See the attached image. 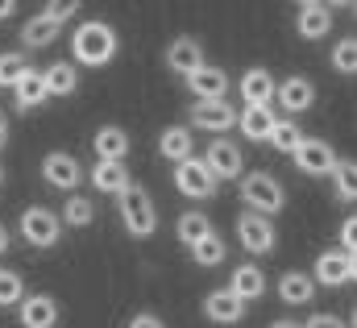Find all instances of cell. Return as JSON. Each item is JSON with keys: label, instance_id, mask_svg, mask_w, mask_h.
<instances>
[{"label": "cell", "instance_id": "cell-4", "mask_svg": "<svg viewBox=\"0 0 357 328\" xmlns=\"http://www.w3.org/2000/svg\"><path fill=\"white\" fill-rule=\"evenodd\" d=\"M17 229H21V237H25L33 249H50V246H59V237H63V221H59V212H50V208H42V204L25 208Z\"/></svg>", "mask_w": 357, "mask_h": 328}, {"label": "cell", "instance_id": "cell-2", "mask_svg": "<svg viewBox=\"0 0 357 328\" xmlns=\"http://www.w3.org/2000/svg\"><path fill=\"white\" fill-rule=\"evenodd\" d=\"M116 208H121V221H125L129 237H154V229H158V208H154V200H150L146 187L129 183V187L116 195Z\"/></svg>", "mask_w": 357, "mask_h": 328}, {"label": "cell", "instance_id": "cell-33", "mask_svg": "<svg viewBox=\"0 0 357 328\" xmlns=\"http://www.w3.org/2000/svg\"><path fill=\"white\" fill-rule=\"evenodd\" d=\"M25 299V283L17 270H0V308H13Z\"/></svg>", "mask_w": 357, "mask_h": 328}, {"label": "cell", "instance_id": "cell-24", "mask_svg": "<svg viewBox=\"0 0 357 328\" xmlns=\"http://www.w3.org/2000/svg\"><path fill=\"white\" fill-rule=\"evenodd\" d=\"M42 83H46V96H75L79 71H75V63H50L42 71Z\"/></svg>", "mask_w": 357, "mask_h": 328}, {"label": "cell", "instance_id": "cell-10", "mask_svg": "<svg viewBox=\"0 0 357 328\" xmlns=\"http://www.w3.org/2000/svg\"><path fill=\"white\" fill-rule=\"evenodd\" d=\"M237 241L245 246V253H270L274 249V225L258 212H241L237 216Z\"/></svg>", "mask_w": 357, "mask_h": 328}, {"label": "cell", "instance_id": "cell-21", "mask_svg": "<svg viewBox=\"0 0 357 328\" xmlns=\"http://www.w3.org/2000/svg\"><path fill=\"white\" fill-rule=\"evenodd\" d=\"M13 100H17V112H33L42 100H50V96H46V83H42V71L25 67V75L13 87Z\"/></svg>", "mask_w": 357, "mask_h": 328}, {"label": "cell", "instance_id": "cell-43", "mask_svg": "<svg viewBox=\"0 0 357 328\" xmlns=\"http://www.w3.org/2000/svg\"><path fill=\"white\" fill-rule=\"evenodd\" d=\"M270 328H303V325H299V320H274Z\"/></svg>", "mask_w": 357, "mask_h": 328}, {"label": "cell", "instance_id": "cell-6", "mask_svg": "<svg viewBox=\"0 0 357 328\" xmlns=\"http://www.w3.org/2000/svg\"><path fill=\"white\" fill-rule=\"evenodd\" d=\"M187 125L212 129L216 137H225V129L237 125V108H233L229 100H195V104L187 108Z\"/></svg>", "mask_w": 357, "mask_h": 328}, {"label": "cell", "instance_id": "cell-25", "mask_svg": "<svg viewBox=\"0 0 357 328\" xmlns=\"http://www.w3.org/2000/svg\"><path fill=\"white\" fill-rule=\"evenodd\" d=\"M191 150H195L191 129H183V125L162 129V137H158V154H162L167 163H183V158H191Z\"/></svg>", "mask_w": 357, "mask_h": 328}, {"label": "cell", "instance_id": "cell-35", "mask_svg": "<svg viewBox=\"0 0 357 328\" xmlns=\"http://www.w3.org/2000/svg\"><path fill=\"white\" fill-rule=\"evenodd\" d=\"M333 67H337L341 75H354L357 71V42L354 38H341V42L333 46Z\"/></svg>", "mask_w": 357, "mask_h": 328}, {"label": "cell", "instance_id": "cell-37", "mask_svg": "<svg viewBox=\"0 0 357 328\" xmlns=\"http://www.w3.org/2000/svg\"><path fill=\"white\" fill-rule=\"evenodd\" d=\"M354 241H357V221L349 216V221L341 225V253H349V258H354Z\"/></svg>", "mask_w": 357, "mask_h": 328}, {"label": "cell", "instance_id": "cell-8", "mask_svg": "<svg viewBox=\"0 0 357 328\" xmlns=\"http://www.w3.org/2000/svg\"><path fill=\"white\" fill-rule=\"evenodd\" d=\"M175 187L183 195H191V200H212L216 195V179L208 174V166L199 163V158L175 163Z\"/></svg>", "mask_w": 357, "mask_h": 328}, {"label": "cell", "instance_id": "cell-31", "mask_svg": "<svg viewBox=\"0 0 357 328\" xmlns=\"http://www.w3.org/2000/svg\"><path fill=\"white\" fill-rule=\"evenodd\" d=\"M299 142H303V129H299L295 121H274V129H270V146H274L278 154H295Z\"/></svg>", "mask_w": 357, "mask_h": 328}, {"label": "cell", "instance_id": "cell-41", "mask_svg": "<svg viewBox=\"0 0 357 328\" xmlns=\"http://www.w3.org/2000/svg\"><path fill=\"white\" fill-rule=\"evenodd\" d=\"M13 13H17V4H13V0H0V21H4V17H13Z\"/></svg>", "mask_w": 357, "mask_h": 328}, {"label": "cell", "instance_id": "cell-12", "mask_svg": "<svg viewBox=\"0 0 357 328\" xmlns=\"http://www.w3.org/2000/svg\"><path fill=\"white\" fill-rule=\"evenodd\" d=\"M274 100L282 104V112H307L316 104V83L307 75H287L274 87Z\"/></svg>", "mask_w": 357, "mask_h": 328}, {"label": "cell", "instance_id": "cell-27", "mask_svg": "<svg viewBox=\"0 0 357 328\" xmlns=\"http://www.w3.org/2000/svg\"><path fill=\"white\" fill-rule=\"evenodd\" d=\"M54 38H59V25H54V21H46L42 13H38V17H29V21L21 25V42H25L29 50H42V46H50Z\"/></svg>", "mask_w": 357, "mask_h": 328}, {"label": "cell", "instance_id": "cell-16", "mask_svg": "<svg viewBox=\"0 0 357 328\" xmlns=\"http://www.w3.org/2000/svg\"><path fill=\"white\" fill-rule=\"evenodd\" d=\"M167 67L175 71V75H191V71H199L204 67V46L195 42V38H175L171 46H167Z\"/></svg>", "mask_w": 357, "mask_h": 328}, {"label": "cell", "instance_id": "cell-29", "mask_svg": "<svg viewBox=\"0 0 357 328\" xmlns=\"http://www.w3.org/2000/svg\"><path fill=\"white\" fill-rule=\"evenodd\" d=\"M67 229H88L91 221H96V204H91L88 195H67V204H63V216H59Z\"/></svg>", "mask_w": 357, "mask_h": 328}, {"label": "cell", "instance_id": "cell-40", "mask_svg": "<svg viewBox=\"0 0 357 328\" xmlns=\"http://www.w3.org/2000/svg\"><path fill=\"white\" fill-rule=\"evenodd\" d=\"M4 146H8V117L0 112V150H4Z\"/></svg>", "mask_w": 357, "mask_h": 328}, {"label": "cell", "instance_id": "cell-28", "mask_svg": "<svg viewBox=\"0 0 357 328\" xmlns=\"http://www.w3.org/2000/svg\"><path fill=\"white\" fill-rule=\"evenodd\" d=\"M175 233H178V241L191 249L195 241H204V237L212 233V221H208L204 212H183V216L175 221Z\"/></svg>", "mask_w": 357, "mask_h": 328}, {"label": "cell", "instance_id": "cell-11", "mask_svg": "<svg viewBox=\"0 0 357 328\" xmlns=\"http://www.w3.org/2000/svg\"><path fill=\"white\" fill-rule=\"evenodd\" d=\"M295 29H299V38H307V42L328 38V29H333V4H316V0L299 4V8H295Z\"/></svg>", "mask_w": 357, "mask_h": 328}, {"label": "cell", "instance_id": "cell-13", "mask_svg": "<svg viewBox=\"0 0 357 328\" xmlns=\"http://www.w3.org/2000/svg\"><path fill=\"white\" fill-rule=\"evenodd\" d=\"M357 266L349 253H341V249H328V253H320L316 258V283H324V287H345V283H354Z\"/></svg>", "mask_w": 357, "mask_h": 328}, {"label": "cell", "instance_id": "cell-5", "mask_svg": "<svg viewBox=\"0 0 357 328\" xmlns=\"http://www.w3.org/2000/svg\"><path fill=\"white\" fill-rule=\"evenodd\" d=\"M199 163L208 166V174H212L216 183H220V179H241V174H245L241 146H237V142H229V137H212Z\"/></svg>", "mask_w": 357, "mask_h": 328}, {"label": "cell", "instance_id": "cell-15", "mask_svg": "<svg viewBox=\"0 0 357 328\" xmlns=\"http://www.w3.org/2000/svg\"><path fill=\"white\" fill-rule=\"evenodd\" d=\"M129 146H133V142H129V133H125L121 125H100L96 137H91V150H96L100 163H125Z\"/></svg>", "mask_w": 357, "mask_h": 328}, {"label": "cell", "instance_id": "cell-30", "mask_svg": "<svg viewBox=\"0 0 357 328\" xmlns=\"http://www.w3.org/2000/svg\"><path fill=\"white\" fill-rule=\"evenodd\" d=\"M333 191H337V200H345V204L357 200V163L354 158H337V166H333Z\"/></svg>", "mask_w": 357, "mask_h": 328}, {"label": "cell", "instance_id": "cell-14", "mask_svg": "<svg viewBox=\"0 0 357 328\" xmlns=\"http://www.w3.org/2000/svg\"><path fill=\"white\" fill-rule=\"evenodd\" d=\"M204 316H208L212 325H237V320L245 316V304H241L229 287H216V291L204 295Z\"/></svg>", "mask_w": 357, "mask_h": 328}, {"label": "cell", "instance_id": "cell-34", "mask_svg": "<svg viewBox=\"0 0 357 328\" xmlns=\"http://www.w3.org/2000/svg\"><path fill=\"white\" fill-rule=\"evenodd\" d=\"M21 75H25V54L4 50V54H0V87H17Z\"/></svg>", "mask_w": 357, "mask_h": 328}, {"label": "cell", "instance_id": "cell-42", "mask_svg": "<svg viewBox=\"0 0 357 328\" xmlns=\"http://www.w3.org/2000/svg\"><path fill=\"white\" fill-rule=\"evenodd\" d=\"M0 253H8V229L0 225Z\"/></svg>", "mask_w": 357, "mask_h": 328}, {"label": "cell", "instance_id": "cell-20", "mask_svg": "<svg viewBox=\"0 0 357 328\" xmlns=\"http://www.w3.org/2000/svg\"><path fill=\"white\" fill-rule=\"evenodd\" d=\"M229 291H233L241 304H254V299L266 295V274H262L258 266H237L233 278H229Z\"/></svg>", "mask_w": 357, "mask_h": 328}, {"label": "cell", "instance_id": "cell-19", "mask_svg": "<svg viewBox=\"0 0 357 328\" xmlns=\"http://www.w3.org/2000/svg\"><path fill=\"white\" fill-rule=\"evenodd\" d=\"M59 325V304L50 295H25L21 299V328H54Z\"/></svg>", "mask_w": 357, "mask_h": 328}, {"label": "cell", "instance_id": "cell-22", "mask_svg": "<svg viewBox=\"0 0 357 328\" xmlns=\"http://www.w3.org/2000/svg\"><path fill=\"white\" fill-rule=\"evenodd\" d=\"M129 183H133V179H129L125 163H96L91 166V187L104 191V195H121Z\"/></svg>", "mask_w": 357, "mask_h": 328}, {"label": "cell", "instance_id": "cell-26", "mask_svg": "<svg viewBox=\"0 0 357 328\" xmlns=\"http://www.w3.org/2000/svg\"><path fill=\"white\" fill-rule=\"evenodd\" d=\"M278 295H282L287 304H307V299L316 295V283H312V274H303V270H287V274H278Z\"/></svg>", "mask_w": 357, "mask_h": 328}, {"label": "cell", "instance_id": "cell-38", "mask_svg": "<svg viewBox=\"0 0 357 328\" xmlns=\"http://www.w3.org/2000/svg\"><path fill=\"white\" fill-rule=\"evenodd\" d=\"M303 328H345V320H341V316H333V312H316Z\"/></svg>", "mask_w": 357, "mask_h": 328}, {"label": "cell", "instance_id": "cell-9", "mask_svg": "<svg viewBox=\"0 0 357 328\" xmlns=\"http://www.w3.org/2000/svg\"><path fill=\"white\" fill-rule=\"evenodd\" d=\"M295 158V166L303 170V174H333V166H337V150L328 146V142H320V137H303L299 142V150L291 154Z\"/></svg>", "mask_w": 357, "mask_h": 328}, {"label": "cell", "instance_id": "cell-23", "mask_svg": "<svg viewBox=\"0 0 357 328\" xmlns=\"http://www.w3.org/2000/svg\"><path fill=\"white\" fill-rule=\"evenodd\" d=\"M274 108H245L237 112V125H241V137H250L254 146L258 142H270V129H274Z\"/></svg>", "mask_w": 357, "mask_h": 328}, {"label": "cell", "instance_id": "cell-3", "mask_svg": "<svg viewBox=\"0 0 357 328\" xmlns=\"http://www.w3.org/2000/svg\"><path fill=\"white\" fill-rule=\"evenodd\" d=\"M241 200H245V212H258V216H274V212H282V204H287V191L278 187V179L266 174V170H250V174H241Z\"/></svg>", "mask_w": 357, "mask_h": 328}, {"label": "cell", "instance_id": "cell-18", "mask_svg": "<svg viewBox=\"0 0 357 328\" xmlns=\"http://www.w3.org/2000/svg\"><path fill=\"white\" fill-rule=\"evenodd\" d=\"M274 87H278V80H274L270 71H262V67L245 71V75H241V96H245V108H270Z\"/></svg>", "mask_w": 357, "mask_h": 328}, {"label": "cell", "instance_id": "cell-7", "mask_svg": "<svg viewBox=\"0 0 357 328\" xmlns=\"http://www.w3.org/2000/svg\"><path fill=\"white\" fill-rule=\"evenodd\" d=\"M42 179H46L50 187H59V191H75L79 179H84V166H79L75 154H67V150H50V154L42 158Z\"/></svg>", "mask_w": 357, "mask_h": 328}, {"label": "cell", "instance_id": "cell-1", "mask_svg": "<svg viewBox=\"0 0 357 328\" xmlns=\"http://www.w3.org/2000/svg\"><path fill=\"white\" fill-rule=\"evenodd\" d=\"M71 54L84 67H104L116 54V29L108 21H79L71 33Z\"/></svg>", "mask_w": 357, "mask_h": 328}, {"label": "cell", "instance_id": "cell-32", "mask_svg": "<svg viewBox=\"0 0 357 328\" xmlns=\"http://www.w3.org/2000/svg\"><path fill=\"white\" fill-rule=\"evenodd\" d=\"M191 258H195L199 266H220V262H225V241L216 237V229H212L204 241H195V246H191Z\"/></svg>", "mask_w": 357, "mask_h": 328}, {"label": "cell", "instance_id": "cell-39", "mask_svg": "<svg viewBox=\"0 0 357 328\" xmlns=\"http://www.w3.org/2000/svg\"><path fill=\"white\" fill-rule=\"evenodd\" d=\"M129 328H167L158 316H150V312H137L133 320H129Z\"/></svg>", "mask_w": 357, "mask_h": 328}, {"label": "cell", "instance_id": "cell-36", "mask_svg": "<svg viewBox=\"0 0 357 328\" xmlns=\"http://www.w3.org/2000/svg\"><path fill=\"white\" fill-rule=\"evenodd\" d=\"M75 13H79V4H67V0H59V4H46V8H42V17H46V21H54V25L71 21Z\"/></svg>", "mask_w": 357, "mask_h": 328}, {"label": "cell", "instance_id": "cell-44", "mask_svg": "<svg viewBox=\"0 0 357 328\" xmlns=\"http://www.w3.org/2000/svg\"><path fill=\"white\" fill-rule=\"evenodd\" d=\"M0 183H4V166H0Z\"/></svg>", "mask_w": 357, "mask_h": 328}, {"label": "cell", "instance_id": "cell-17", "mask_svg": "<svg viewBox=\"0 0 357 328\" xmlns=\"http://www.w3.org/2000/svg\"><path fill=\"white\" fill-rule=\"evenodd\" d=\"M187 87H191V96H195V100H225V91H229V75H225L220 67L204 63L199 71H191V75H187Z\"/></svg>", "mask_w": 357, "mask_h": 328}]
</instances>
